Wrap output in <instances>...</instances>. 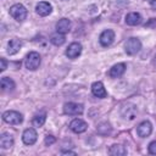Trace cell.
<instances>
[{
  "label": "cell",
  "mask_w": 156,
  "mask_h": 156,
  "mask_svg": "<svg viewBox=\"0 0 156 156\" xmlns=\"http://www.w3.org/2000/svg\"><path fill=\"white\" fill-rule=\"evenodd\" d=\"M0 85H1V90L2 91H11V90L15 89V82L11 78H7V77H2L1 78Z\"/></svg>",
  "instance_id": "cell-20"
},
{
  "label": "cell",
  "mask_w": 156,
  "mask_h": 156,
  "mask_svg": "<svg viewBox=\"0 0 156 156\" xmlns=\"http://www.w3.org/2000/svg\"><path fill=\"white\" fill-rule=\"evenodd\" d=\"M62 154L63 155H68V154L69 155H76V152H73V151H62Z\"/></svg>",
  "instance_id": "cell-27"
},
{
  "label": "cell",
  "mask_w": 156,
  "mask_h": 156,
  "mask_svg": "<svg viewBox=\"0 0 156 156\" xmlns=\"http://www.w3.org/2000/svg\"><path fill=\"white\" fill-rule=\"evenodd\" d=\"M91 93H93L96 98H100V99L106 98V95H107L106 89H105V87H104V84H102L101 82H95V83H93V85H91Z\"/></svg>",
  "instance_id": "cell-13"
},
{
  "label": "cell",
  "mask_w": 156,
  "mask_h": 156,
  "mask_svg": "<svg viewBox=\"0 0 156 156\" xmlns=\"http://www.w3.org/2000/svg\"><path fill=\"white\" fill-rule=\"evenodd\" d=\"M136 106L133 105V104H124L122 107H121V115L123 116V118L126 119H134L136 117Z\"/></svg>",
  "instance_id": "cell-6"
},
{
  "label": "cell",
  "mask_w": 156,
  "mask_h": 156,
  "mask_svg": "<svg viewBox=\"0 0 156 156\" xmlns=\"http://www.w3.org/2000/svg\"><path fill=\"white\" fill-rule=\"evenodd\" d=\"M149 152L151 155H156V141H151L149 144Z\"/></svg>",
  "instance_id": "cell-23"
},
{
  "label": "cell",
  "mask_w": 156,
  "mask_h": 156,
  "mask_svg": "<svg viewBox=\"0 0 156 156\" xmlns=\"http://www.w3.org/2000/svg\"><path fill=\"white\" fill-rule=\"evenodd\" d=\"M136 132H138V135H139V136L146 138V136H149V135L151 134V132H152V126H151V123H150L149 121H144V122H141V123L138 126Z\"/></svg>",
  "instance_id": "cell-11"
},
{
  "label": "cell",
  "mask_w": 156,
  "mask_h": 156,
  "mask_svg": "<svg viewBox=\"0 0 156 156\" xmlns=\"http://www.w3.org/2000/svg\"><path fill=\"white\" fill-rule=\"evenodd\" d=\"M69 29H71V21L67 20V18H61L56 23V30H57V33L66 34V33L69 32Z\"/></svg>",
  "instance_id": "cell-14"
},
{
  "label": "cell",
  "mask_w": 156,
  "mask_h": 156,
  "mask_svg": "<svg viewBox=\"0 0 156 156\" xmlns=\"http://www.w3.org/2000/svg\"><path fill=\"white\" fill-rule=\"evenodd\" d=\"M10 15L18 22H22L27 17V10L22 4H15L10 7Z\"/></svg>",
  "instance_id": "cell-1"
},
{
  "label": "cell",
  "mask_w": 156,
  "mask_h": 156,
  "mask_svg": "<svg viewBox=\"0 0 156 156\" xmlns=\"http://www.w3.org/2000/svg\"><path fill=\"white\" fill-rule=\"evenodd\" d=\"M154 66H155V67H156V55H155V56H154Z\"/></svg>",
  "instance_id": "cell-28"
},
{
  "label": "cell",
  "mask_w": 156,
  "mask_h": 156,
  "mask_svg": "<svg viewBox=\"0 0 156 156\" xmlns=\"http://www.w3.org/2000/svg\"><path fill=\"white\" fill-rule=\"evenodd\" d=\"M21 46H22L21 40L16 39V38H15V39H11V40L7 43V54H10V55L17 54V52L20 51Z\"/></svg>",
  "instance_id": "cell-16"
},
{
  "label": "cell",
  "mask_w": 156,
  "mask_h": 156,
  "mask_svg": "<svg viewBox=\"0 0 156 156\" xmlns=\"http://www.w3.org/2000/svg\"><path fill=\"white\" fill-rule=\"evenodd\" d=\"M141 16L138 12H130L126 16V23L129 26H138L141 23Z\"/></svg>",
  "instance_id": "cell-17"
},
{
  "label": "cell",
  "mask_w": 156,
  "mask_h": 156,
  "mask_svg": "<svg viewBox=\"0 0 156 156\" xmlns=\"http://www.w3.org/2000/svg\"><path fill=\"white\" fill-rule=\"evenodd\" d=\"M55 140H56V139H55L52 135H46V136H45V144H46V145H51V144H54Z\"/></svg>",
  "instance_id": "cell-24"
},
{
  "label": "cell",
  "mask_w": 156,
  "mask_h": 156,
  "mask_svg": "<svg viewBox=\"0 0 156 156\" xmlns=\"http://www.w3.org/2000/svg\"><path fill=\"white\" fill-rule=\"evenodd\" d=\"M40 62H41V58H40V55L37 52V51H30L27 57H26V67L30 71H35L39 66H40Z\"/></svg>",
  "instance_id": "cell-2"
},
{
  "label": "cell",
  "mask_w": 156,
  "mask_h": 156,
  "mask_svg": "<svg viewBox=\"0 0 156 156\" xmlns=\"http://www.w3.org/2000/svg\"><path fill=\"white\" fill-rule=\"evenodd\" d=\"M50 41H51L54 45H56V46H61V45L66 41V38H65L63 34H61V33H56V34H52V35H51Z\"/></svg>",
  "instance_id": "cell-21"
},
{
  "label": "cell",
  "mask_w": 156,
  "mask_h": 156,
  "mask_svg": "<svg viewBox=\"0 0 156 156\" xmlns=\"http://www.w3.org/2000/svg\"><path fill=\"white\" fill-rule=\"evenodd\" d=\"M126 72V65L124 63H117V65H115L111 69H110V72H108V76L111 77V78H118V77H121L123 73Z\"/></svg>",
  "instance_id": "cell-15"
},
{
  "label": "cell",
  "mask_w": 156,
  "mask_h": 156,
  "mask_svg": "<svg viewBox=\"0 0 156 156\" xmlns=\"http://www.w3.org/2000/svg\"><path fill=\"white\" fill-rule=\"evenodd\" d=\"M108 154L111 156H123V155H127V149L123 146V145H119V144H115L110 147L108 150Z\"/></svg>",
  "instance_id": "cell-19"
},
{
  "label": "cell",
  "mask_w": 156,
  "mask_h": 156,
  "mask_svg": "<svg viewBox=\"0 0 156 156\" xmlns=\"http://www.w3.org/2000/svg\"><path fill=\"white\" fill-rule=\"evenodd\" d=\"M37 132L33 129V128H28L23 132V135H22V140L26 145H33L35 141H37Z\"/></svg>",
  "instance_id": "cell-9"
},
{
  "label": "cell",
  "mask_w": 156,
  "mask_h": 156,
  "mask_svg": "<svg viewBox=\"0 0 156 156\" xmlns=\"http://www.w3.org/2000/svg\"><path fill=\"white\" fill-rule=\"evenodd\" d=\"M2 119L9 124H20L23 121V116L17 111H6L2 113Z\"/></svg>",
  "instance_id": "cell-5"
},
{
  "label": "cell",
  "mask_w": 156,
  "mask_h": 156,
  "mask_svg": "<svg viewBox=\"0 0 156 156\" xmlns=\"http://www.w3.org/2000/svg\"><path fill=\"white\" fill-rule=\"evenodd\" d=\"M63 1H67V0H63Z\"/></svg>",
  "instance_id": "cell-29"
},
{
  "label": "cell",
  "mask_w": 156,
  "mask_h": 156,
  "mask_svg": "<svg viewBox=\"0 0 156 156\" xmlns=\"http://www.w3.org/2000/svg\"><path fill=\"white\" fill-rule=\"evenodd\" d=\"M140 49H141V43L136 38H129L124 44V50L128 55H135L140 51Z\"/></svg>",
  "instance_id": "cell-3"
},
{
  "label": "cell",
  "mask_w": 156,
  "mask_h": 156,
  "mask_svg": "<svg viewBox=\"0 0 156 156\" xmlns=\"http://www.w3.org/2000/svg\"><path fill=\"white\" fill-rule=\"evenodd\" d=\"M35 11H37V13H38L39 16L45 17V16H48V15L51 13V11H52V6H51L49 2H46V1H40V2L37 4V6H35Z\"/></svg>",
  "instance_id": "cell-10"
},
{
  "label": "cell",
  "mask_w": 156,
  "mask_h": 156,
  "mask_svg": "<svg viewBox=\"0 0 156 156\" xmlns=\"http://www.w3.org/2000/svg\"><path fill=\"white\" fill-rule=\"evenodd\" d=\"M45 119H46L45 113H40V115H37V116L33 118L32 123H33L34 127H41V126L45 123Z\"/></svg>",
  "instance_id": "cell-22"
},
{
  "label": "cell",
  "mask_w": 156,
  "mask_h": 156,
  "mask_svg": "<svg viewBox=\"0 0 156 156\" xmlns=\"http://www.w3.org/2000/svg\"><path fill=\"white\" fill-rule=\"evenodd\" d=\"M13 145V138L9 133H4L0 136V146L2 149H10Z\"/></svg>",
  "instance_id": "cell-18"
},
{
  "label": "cell",
  "mask_w": 156,
  "mask_h": 156,
  "mask_svg": "<svg viewBox=\"0 0 156 156\" xmlns=\"http://www.w3.org/2000/svg\"><path fill=\"white\" fill-rule=\"evenodd\" d=\"M0 65H1V66H0V71H1V72H4V71L6 69V66H7V62H6V60L1 57V58H0Z\"/></svg>",
  "instance_id": "cell-25"
},
{
  "label": "cell",
  "mask_w": 156,
  "mask_h": 156,
  "mask_svg": "<svg viewBox=\"0 0 156 156\" xmlns=\"http://www.w3.org/2000/svg\"><path fill=\"white\" fill-rule=\"evenodd\" d=\"M69 128H71V130L74 132V133H83V132L87 130L88 124H87L83 119L76 118V119H73V121L69 123Z\"/></svg>",
  "instance_id": "cell-8"
},
{
  "label": "cell",
  "mask_w": 156,
  "mask_h": 156,
  "mask_svg": "<svg viewBox=\"0 0 156 156\" xmlns=\"http://www.w3.org/2000/svg\"><path fill=\"white\" fill-rule=\"evenodd\" d=\"M84 111V107L82 104H77V102H67L63 105V112L66 115H71V116H78L82 115Z\"/></svg>",
  "instance_id": "cell-4"
},
{
  "label": "cell",
  "mask_w": 156,
  "mask_h": 156,
  "mask_svg": "<svg viewBox=\"0 0 156 156\" xmlns=\"http://www.w3.org/2000/svg\"><path fill=\"white\" fill-rule=\"evenodd\" d=\"M150 6L156 10V0H150Z\"/></svg>",
  "instance_id": "cell-26"
},
{
  "label": "cell",
  "mask_w": 156,
  "mask_h": 156,
  "mask_svg": "<svg viewBox=\"0 0 156 156\" xmlns=\"http://www.w3.org/2000/svg\"><path fill=\"white\" fill-rule=\"evenodd\" d=\"M80 52H82V45L79 43L69 44L67 50H66V55L68 56V58H76L80 55Z\"/></svg>",
  "instance_id": "cell-12"
},
{
  "label": "cell",
  "mask_w": 156,
  "mask_h": 156,
  "mask_svg": "<svg viewBox=\"0 0 156 156\" xmlns=\"http://www.w3.org/2000/svg\"><path fill=\"white\" fill-rule=\"evenodd\" d=\"M113 39H115V32H113L112 29H106V30H104V32L100 34V38H99L100 44H101L102 46H108V45H111L112 41H113Z\"/></svg>",
  "instance_id": "cell-7"
}]
</instances>
